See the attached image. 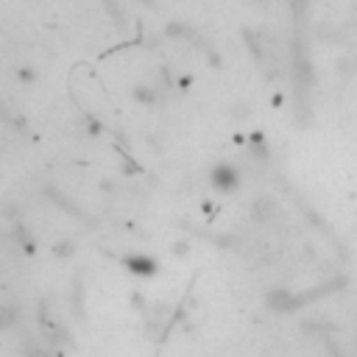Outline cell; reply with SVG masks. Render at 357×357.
Segmentation results:
<instances>
[{
  "label": "cell",
  "mask_w": 357,
  "mask_h": 357,
  "mask_svg": "<svg viewBox=\"0 0 357 357\" xmlns=\"http://www.w3.org/2000/svg\"><path fill=\"white\" fill-rule=\"evenodd\" d=\"M17 76H20L23 81H34V78H37V73H31L28 67H23V70H17Z\"/></svg>",
  "instance_id": "7a4b0ae2"
},
{
  "label": "cell",
  "mask_w": 357,
  "mask_h": 357,
  "mask_svg": "<svg viewBox=\"0 0 357 357\" xmlns=\"http://www.w3.org/2000/svg\"><path fill=\"white\" fill-rule=\"evenodd\" d=\"M15 321H17V310L15 307H0V335L9 332L15 326Z\"/></svg>",
  "instance_id": "6da1fadb"
}]
</instances>
